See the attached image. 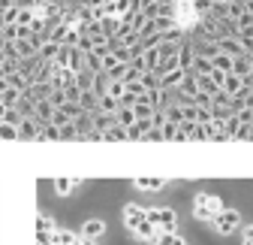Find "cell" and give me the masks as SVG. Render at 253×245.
Segmentation results:
<instances>
[{"mask_svg":"<svg viewBox=\"0 0 253 245\" xmlns=\"http://www.w3.org/2000/svg\"><path fill=\"white\" fill-rule=\"evenodd\" d=\"M151 124H154V127H163V124H166V112H154V115H151Z\"/></svg>","mask_w":253,"mask_h":245,"instance_id":"c3c4849f","label":"cell"},{"mask_svg":"<svg viewBox=\"0 0 253 245\" xmlns=\"http://www.w3.org/2000/svg\"><path fill=\"white\" fill-rule=\"evenodd\" d=\"M211 70H220V73H229L232 70V58L220 52L217 58H211Z\"/></svg>","mask_w":253,"mask_h":245,"instance_id":"603a6c76","label":"cell"},{"mask_svg":"<svg viewBox=\"0 0 253 245\" xmlns=\"http://www.w3.org/2000/svg\"><path fill=\"white\" fill-rule=\"evenodd\" d=\"M247 139H253V124H250V136H247Z\"/></svg>","mask_w":253,"mask_h":245,"instance_id":"9f6ffc18","label":"cell"},{"mask_svg":"<svg viewBox=\"0 0 253 245\" xmlns=\"http://www.w3.org/2000/svg\"><path fill=\"white\" fill-rule=\"evenodd\" d=\"M106 233V221H100V218H87L84 224H82V239H100Z\"/></svg>","mask_w":253,"mask_h":245,"instance_id":"5b68a950","label":"cell"},{"mask_svg":"<svg viewBox=\"0 0 253 245\" xmlns=\"http://www.w3.org/2000/svg\"><path fill=\"white\" fill-rule=\"evenodd\" d=\"M181 79H184V70H172V73L160 76L157 88H160V91H172V88H178V85H181Z\"/></svg>","mask_w":253,"mask_h":245,"instance_id":"7c38bea8","label":"cell"},{"mask_svg":"<svg viewBox=\"0 0 253 245\" xmlns=\"http://www.w3.org/2000/svg\"><path fill=\"white\" fill-rule=\"evenodd\" d=\"M142 61H145V73H154L157 64H160V46L145 49V52H142Z\"/></svg>","mask_w":253,"mask_h":245,"instance_id":"5bb4252c","label":"cell"},{"mask_svg":"<svg viewBox=\"0 0 253 245\" xmlns=\"http://www.w3.org/2000/svg\"><path fill=\"white\" fill-rule=\"evenodd\" d=\"M70 70H73V73L84 70V52H82L79 46H73V49H70Z\"/></svg>","mask_w":253,"mask_h":245,"instance_id":"ffe728a7","label":"cell"},{"mask_svg":"<svg viewBox=\"0 0 253 245\" xmlns=\"http://www.w3.org/2000/svg\"><path fill=\"white\" fill-rule=\"evenodd\" d=\"M34 21H37L34 9H21V6H18V15H15V24H18V27H34Z\"/></svg>","mask_w":253,"mask_h":245,"instance_id":"f546056e","label":"cell"},{"mask_svg":"<svg viewBox=\"0 0 253 245\" xmlns=\"http://www.w3.org/2000/svg\"><path fill=\"white\" fill-rule=\"evenodd\" d=\"M217 49L223 52V55H229V58H238V55H244V49H241V43H238L235 37H220V40H217Z\"/></svg>","mask_w":253,"mask_h":245,"instance_id":"ba28073f","label":"cell"},{"mask_svg":"<svg viewBox=\"0 0 253 245\" xmlns=\"http://www.w3.org/2000/svg\"><path fill=\"white\" fill-rule=\"evenodd\" d=\"M142 139H151V142H157V139H163V133H160V127H151Z\"/></svg>","mask_w":253,"mask_h":245,"instance_id":"f907efd6","label":"cell"},{"mask_svg":"<svg viewBox=\"0 0 253 245\" xmlns=\"http://www.w3.org/2000/svg\"><path fill=\"white\" fill-rule=\"evenodd\" d=\"M37 230H54V221H51L48 215H40V218H37Z\"/></svg>","mask_w":253,"mask_h":245,"instance_id":"ee69618b","label":"cell"},{"mask_svg":"<svg viewBox=\"0 0 253 245\" xmlns=\"http://www.w3.org/2000/svg\"><path fill=\"white\" fill-rule=\"evenodd\" d=\"M193 58H196V52L190 49V43L184 40V43L178 46V70H184V73H187L190 67H193Z\"/></svg>","mask_w":253,"mask_h":245,"instance_id":"52a82bcc","label":"cell"},{"mask_svg":"<svg viewBox=\"0 0 253 245\" xmlns=\"http://www.w3.org/2000/svg\"><path fill=\"white\" fill-rule=\"evenodd\" d=\"M51 233L54 230H37V245H51Z\"/></svg>","mask_w":253,"mask_h":245,"instance_id":"f6af8a7d","label":"cell"},{"mask_svg":"<svg viewBox=\"0 0 253 245\" xmlns=\"http://www.w3.org/2000/svg\"><path fill=\"white\" fill-rule=\"evenodd\" d=\"M18 100H21V91H15V88H6L3 94H0V103H3L6 109H15Z\"/></svg>","mask_w":253,"mask_h":245,"instance_id":"7402d4cb","label":"cell"},{"mask_svg":"<svg viewBox=\"0 0 253 245\" xmlns=\"http://www.w3.org/2000/svg\"><path fill=\"white\" fill-rule=\"evenodd\" d=\"M220 209H223V200H220L217 194H205V191H202V194L193 197V215H196L199 221H211Z\"/></svg>","mask_w":253,"mask_h":245,"instance_id":"6da1fadb","label":"cell"},{"mask_svg":"<svg viewBox=\"0 0 253 245\" xmlns=\"http://www.w3.org/2000/svg\"><path fill=\"white\" fill-rule=\"evenodd\" d=\"M193 130H196V121H181L175 139H190V136H193Z\"/></svg>","mask_w":253,"mask_h":245,"instance_id":"836d02e7","label":"cell"},{"mask_svg":"<svg viewBox=\"0 0 253 245\" xmlns=\"http://www.w3.org/2000/svg\"><path fill=\"white\" fill-rule=\"evenodd\" d=\"M232 76H247V73H253L250 70V64H247V55H238V58H232V70H229Z\"/></svg>","mask_w":253,"mask_h":245,"instance_id":"44dd1931","label":"cell"},{"mask_svg":"<svg viewBox=\"0 0 253 245\" xmlns=\"http://www.w3.org/2000/svg\"><path fill=\"white\" fill-rule=\"evenodd\" d=\"M178 21H175V15H157L154 18V27H157V34H163V30H169V27H175Z\"/></svg>","mask_w":253,"mask_h":245,"instance_id":"d6a6232c","label":"cell"},{"mask_svg":"<svg viewBox=\"0 0 253 245\" xmlns=\"http://www.w3.org/2000/svg\"><path fill=\"white\" fill-rule=\"evenodd\" d=\"M106 94H109V97H115V100H121V94H124V82H121V79H109Z\"/></svg>","mask_w":253,"mask_h":245,"instance_id":"d590c367","label":"cell"},{"mask_svg":"<svg viewBox=\"0 0 253 245\" xmlns=\"http://www.w3.org/2000/svg\"><path fill=\"white\" fill-rule=\"evenodd\" d=\"M250 55H253V52H250Z\"/></svg>","mask_w":253,"mask_h":245,"instance_id":"94428289","label":"cell"},{"mask_svg":"<svg viewBox=\"0 0 253 245\" xmlns=\"http://www.w3.org/2000/svg\"><path fill=\"white\" fill-rule=\"evenodd\" d=\"M190 70H193L196 76H208V73H211V61L202 58V55H196V58H193V67H190Z\"/></svg>","mask_w":253,"mask_h":245,"instance_id":"f1b7e54d","label":"cell"},{"mask_svg":"<svg viewBox=\"0 0 253 245\" xmlns=\"http://www.w3.org/2000/svg\"><path fill=\"white\" fill-rule=\"evenodd\" d=\"M160 133H163V139H175V133H178V124H169V121H166V124L160 127Z\"/></svg>","mask_w":253,"mask_h":245,"instance_id":"7bdbcfd3","label":"cell"},{"mask_svg":"<svg viewBox=\"0 0 253 245\" xmlns=\"http://www.w3.org/2000/svg\"><path fill=\"white\" fill-rule=\"evenodd\" d=\"M247 136H250V124H238V130H235L232 139H247Z\"/></svg>","mask_w":253,"mask_h":245,"instance_id":"681fc988","label":"cell"},{"mask_svg":"<svg viewBox=\"0 0 253 245\" xmlns=\"http://www.w3.org/2000/svg\"><path fill=\"white\" fill-rule=\"evenodd\" d=\"M97 103H100V97L97 94H93V91H82V94H79V106L84 109V112H97Z\"/></svg>","mask_w":253,"mask_h":245,"instance_id":"e0dca14e","label":"cell"},{"mask_svg":"<svg viewBox=\"0 0 253 245\" xmlns=\"http://www.w3.org/2000/svg\"><path fill=\"white\" fill-rule=\"evenodd\" d=\"M40 127H42V121H37V118H21V124H18V139H37Z\"/></svg>","mask_w":253,"mask_h":245,"instance_id":"8992f818","label":"cell"},{"mask_svg":"<svg viewBox=\"0 0 253 245\" xmlns=\"http://www.w3.org/2000/svg\"><path fill=\"white\" fill-rule=\"evenodd\" d=\"M205 15L214 18V21H223V18H229V3H208Z\"/></svg>","mask_w":253,"mask_h":245,"instance_id":"ac0fdd59","label":"cell"},{"mask_svg":"<svg viewBox=\"0 0 253 245\" xmlns=\"http://www.w3.org/2000/svg\"><path fill=\"white\" fill-rule=\"evenodd\" d=\"M232 3H241V6H244V0H232Z\"/></svg>","mask_w":253,"mask_h":245,"instance_id":"6f0895ef","label":"cell"},{"mask_svg":"<svg viewBox=\"0 0 253 245\" xmlns=\"http://www.w3.org/2000/svg\"><path fill=\"white\" fill-rule=\"evenodd\" d=\"M211 224H214V230L220 233V236H229L232 230H238V224H241V215L235 209H220L217 215L211 218Z\"/></svg>","mask_w":253,"mask_h":245,"instance_id":"7a4b0ae2","label":"cell"},{"mask_svg":"<svg viewBox=\"0 0 253 245\" xmlns=\"http://www.w3.org/2000/svg\"><path fill=\"white\" fill-rule=\"evenodd\" d=\"M3 112H6V106H3V103H0V124H3Z\"/></svg>","mask_w":253,"mask_h":245,"instance_id":"db71d44e","label":"cell"},{"mask_svg":"<svg viewBox=\"0 0 253 245\" xmlns=\"http://www.w3.org/2000/svg\"><path fill=\"white\" fill-rule=\"evenodd\" d=\"M60 112H63V115H67L70 121H76V118H79V115H82L84 109H82L79 103H63V106H60Z\"/></svg>","mask_w":253,"mask_h":245,"instance_id":"8d00e7d4","label":"cell"},{"mask_svg":"<svg viewBox=\"0 0 253 245\" xmlns=\"http://www.w3.org/2000/svg\"><path fill=\"white\" fill-rule=\"evenodd\" d=\"M157 82H160V79H157L154 73H142V85L145 88H157Z\"/></svg>","mask_w":253,"mask_h":245,"instance_id":"7dc6e473","label":"cell"},{"mask_svg":"<svg viewBox=\"0 0 253 245\" xmlns=\"http://www.w3.org/2000/svg\"><path fill=\"white\" fill-rule=\"evenodd\" d=\"M60 139H79L76 127H73V124H63V127H60Z\"/></svg>","mask_w":253,"mask_h":245,"instance_id":"bcb514c9","label":"cell"},{"mask_svg":"<svg viewBox=\"0 0 253 245\" xmlns=\"http://www.w3.org/2000/svg\"><path fill=\"white\" fill-rule=\"evenodd\" d=\"M133 185L142 188V191H160V188L166 185V179H163V176H139Z\"/></svg>","mask_w":253,"mask_h":245,"instance_id":"9c48e42d","label":"cell"},{"mask_svg":"<svg viewBox=\"0 0 253 245\" xmlns=\"http://www.w3.org/2000/svg\"><path fill=\"white\" fill-rule=\"evenodd\" d=\"M51 115H54V106H51L48 100H40V103H37L34 118H37V121H51Z\"/></svg>","mask_w":253,"mask_h":245,"instance_id":"484cf974","label":"cell"},{"mask_svg":"<svg viewBox=\"0 0 253 245\" xmlns=\"http://www.w3.org/2000/svg\"><path fill=\"white\" fill-rule=\"evenodd\" d=\"M157 230H166V233H175V230H178V215H175V209H169V206L157 209Z\"/></svg>","mask_w":253,"mask_h":245,"instance_id":"277c9868","label":"cell"},{"mask_svg":"<svg viewBox=\"0 0 253 245\" xmlns=\"http://www.w3.org/2000/svg\"><path fill=\"white\" fill-rule=\"evenodd\" d=\"M196 124H211V106H196Z\"/></svg>","mask_w":253,"mask_h":245,"instance_id":"74e56055","label":"cell"},{"mask_svg":"<svg viewBox=\"0 0 253 245\" xmlns=\"http://www.w3.org/2000/svg\"><path fill=\"white\" fill-rule=\"evenodd\" d=\"M73 127H76V133H79V139H84L90 130H93V118H90V112H82L76 121H73Z\"/></svg>","mask_w":253,"mask_h":245,"instance_id":"4fadbf2b","label":"cell"},{"mask_svg":"<svg viewBox=\"0 0 253 245\" xmlns=\"http://www.w3.org/2000/svg\"><path fill=\"white\" fill-rule=\"evenodd\" d=\"M142 221H145V209L136 206V203H126V206H124V224H126V230L136 233V227H139Z\"/></svg>","mask_w":253,"mask_h":245,"instance_id":"3957f363","label":"cell"},{"mask_svg":"<svg viewBox=\"0 0 253 245\" xmlns=\"http://www.w3.org/2000/svg\"><path fill=\"white\" fill-rule=\"evenodd\" d=\"M79 245H97V239H82Z\"/></svg>","mask_w":253,"mask_h":245,"instance_id":"f5cc1de1","label":"cell"},{"mask_svg":"<svg viewBox=\"0 0 253 245\" xmlns=\"http://www.w3.org/2000/svg\"><path fill=\"white\" fill-rule=\"evenodd\" d=\"M196 88L202 91V94H208V97H214L217 91H220V88L211 82V76H196Z\"/></svg>","mask_w":253,"mask_h":245,"instance_id":"83f0119b","label":"cell"},{"mask_svg":"<svg viewBox=\"0 0 253 245\" xmlns=\"http://www.w3.org/2000/svg\"><path fill=\"white\" fill-rule=\"evenodd\" d=\"M124 91H130L133 97H145V91H148V88H145V85H142V79H139V82H130V85H124Z\"/></svg>","mask_w":253,"mask_h":245,"instance_id":"f35d334b","label":"cell"},{"mask_svg":"<svg viewBox=\"0 0 253 245\" xmlns=\"http://www.w3.org/2000/svg\"><path fill=\"white\" fill-rule=\"evenodd\" d=\"M79 242H82V236L73 233V230H57L54 227V233H51V245H79Z\"/></svg>","mask_w":253,"mask_h":245,"instance_id":"8fae6325","label":"cell"},{"mask_svg":"<svg viewBox=\"0 0 253 245\" xmlns=\"http://www.w3.org/2000/svg\"><path fill=\"white\" fill-rule=\"evenodd\" d=\"M211 3H232V0H211Z\"/></svg>","mask_w":253,"mask_h":245,"instance_id":"11a10c76","label":"cell"},{"mask_svg":"<svg viewBox=\"0 0 253 245\" xmlns=\"http://www.w3.org/2000/svg\"><path fill=\"white\" fill-rule=\"evenodd\" d=\"M90 118H93V130H97V133H106L109 127H115V124H118L112 112H93Z\"/></svg>","mask_w":253,"mask_h":245,"instance_id":"30bf717a","label":"cell"},{"mask_svg":"<svg viewBox=\"0 0 253 245\" xmlns=\"http://www.w3.org/2000/svg\"><path fill=\"white\" fill-rule=\"evenodd\" d=\"M241 12H244V6H241V3H229V18H238Z\"/></svg>","mask_w":253,"mask_h":245,"instance_id":"816d5d0a","label":"cell"},{"mask_svg":"<svg viewBox=\"0 0 253 245\" xmlns=\"http://www.w3.org/2000/svg\"><path fill=\"white\" fill-rule=\"evenodd\" d=\"M115 121H118L121 127H130V124H136V115H133L130 106H121V109L115 112Z\"/></svg>","mask_w":253,"mask_h":245,"instance_id":"d6986e66","label":"cell"},{"mask_svg":"<svg viewBox=\"0 0 253 245\" xmlns=\"http://www.w3.org/2000/svg\"><path fill=\"white\" fill-rule=\"evenodd\" d=\"M235 118H238V124H253V109H241V112H235Z\"/></svg>","mask_w":253,"mask_h":245,"instance_id":"b9f144b4","label":"cell"},{"mask_svg":"<svg viewBox=\"0 0 253 245\" xmlns=\"http://www.w3.org/2000/svg\"><path fill=\"white\" fill-rule=\"evenodd\" d=\"M79 182L82 179H70V176H60V179H54V191L60 194V197H67L73 188H79Z\"/></svg>","mask_w":253,"mask_h":245,"instance_id":"9a60e30c","label":"cell"},{"mask_svg":"<svg viewBox=\"0 0 253 245\" xmlns=\"http://www.w3.org/2000/svg\"><path fill=\"white\" fill-rule=\"evenodd\" d=\"M103 139H109V142H121V139H126V130H124L121 124H115V127H109V130L103 133Z\"/></svg>","mask_w":253,"mask_h":245,"instance_id":"e575fe53","label":"cell"},{"mask_svg":"<svg viewBox=\"0 0 253 245\" xmlns=\"http://www.w3.org/2000/svg\"><path fill=\"white\" fill-rule=\"evenodd\" d=\"M3 124H15V127H18V124H21V112H18V109H6V112H3Z\"/></svg>","mask_w":253,"mask_h":245,"instance_id":"ab89813d","label":"cell"},{"mask_svg":"<svg viewBox=\"0 0 253 245\" xmlns=\"http://www.w3.org/2000/svg\"><path fill=\"white\" fill-rule=\"evenodd\" d=\"M76 85H79V91H90L93 88V73L84 67V70H79L76 73Z\"/></svg>","mask_w":253,"mask_h":245,"instance_id":"d4e9b609","label":"cell"},{"mask_svg":"<svg viewBox=\"0 0 253 245\" xmlns=\"http://www.w3.org/2000/svg\"><path fill=\"white\" fill-rule=\"evenodd\" d=\"M133 115H136V118H151V115H154V106H151V103H145V100L139 97V100L133 103Z\"/></svg>","mask_w":253,"mask_h":245,"instance_id":"1f68e13d","label":"cell"},{"mask_svg":"<svg viewBox=\"0 0 253 245\" xmlns=\"http://www.w3.org/2000/svg\"><path fill=\"white\" fill-rule=\"evenodd\" d=\"M118 109H121V103H118L115 97H109V94H103L100 103H97V112H112V115H115Z\"/></svg>","mask_w":253,"mask_h":245,"instance_id":"4dcf8cb0","label":"cell"},{"mask_svg":"<svg viewBox=\"0 0 253 245\" xmlns=\"http://www.w3.org/2000/svg\"><path fill=\"white\" fill-rule=\"evenodd\" d=\"M0 139H18V127L15 124H0Z\"/></svg>","mask_w":253,"mask_h":245,"instance_id":"60d3db41","label":"cell"},{"mask_svg":"<svg viewBox=\"0 0 253 245\" xmlns=\"http://www.w3.org/2000/svg\"><path fill=\"white\" fill-rule=\"evenodd\" d=\"M220 91H223V94H229V97L241 94V76H232V73H226V79H223V85H220Z\"/></svg>","mask_w":253,"mask_h":245,"instance_id":"2e32d148","label":"cell"},{"mask_svg":"<svg viewBox=\"0 0 253 245\" xmlns=\"http://www.w3.org/2000/svg\"><path fill=\"white\" fill-rule=\"evenodd\" d=\"M178 245H187V242H184V239H181V242H178Z\"/></svg>","mask_w":253,"mask_h":245,"instance_id":"680465c9","label":"cell"},{"mask_svg":"<svg viewBox=\"0 0 253 245\" xmlns=\"http://www.w3.org/2000/svg\"><path fill=\"white\" fill-rule=\"evenodd\" d=\"M136 236H139V239H145V242H154V236H157V227H154V224L145 218V221L136 227Z\"/></svg>","mask_w":253,"mask_h":245,"instance_id":"4316f807","label":"cell"},{"mask_svg":"<svg viewBox=\"0 0 253 245\" xmlns=\"http://www.w3.org/2000/svg\"><path fill=\"white\" fill-rule=\"evenodd\" d=\"M6 85L15 88V91H24V88H27V79H24L21 70H12V73H6Z\"/></svg>","mask_w":253,"mask_h":245,"instance_id":"cb8c5ba5","label":"cell"},{"mask_svg":"<svg viewBox=\"0 0 253 245\" xmlns=\"http://www.w3.org/2000/svg\"><path fill=\"white\" fill-rule=\"evenodd\" d=\"M0 27H3V21H0Z\"/></svg>","mask_w":253,"mask_h":245,"instance_id":"91938a15","label":"cell"}]
</instances>
